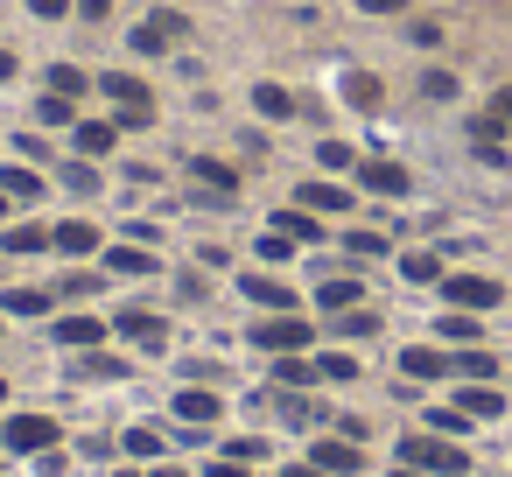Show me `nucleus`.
Segmentation results:
<instances>
[{
    "mask_svg": "<svg viewBox=\"0 0 512 477\" xmlns=\"http://www.w3.org/2000/svg\"><path fill=\"white\" fill-rule=\"evenodd\" d=\"M106 99L120 106V120H127V127H148V120H155V106H148L155 92H148L141 78H127V71H106Z\"/></svg>",
    "mask_w": 512,
    "mask_h": 477,
    "instance_id": "obj_1",
    "label": "nucleus"
},
{
    "mask_svg": "<svg viewBox=\"0 0 512 477\" xmlns=\"http://www.w3.org/2000/svg\"><path fill=\"white\" fill-rule=\"evenodd\" d=\"M400 456H407V463H421V470L463 477V449H456V442H442V435H407V442H400Z\"/></svg>",
    "mask_w": 512,
    "mask_h": 477,
    "instance_id": "obj_2",
    "label": "nucleus"
},
{
    "mask_svg": "<svg viewBox=\"0 0 512 477\" xmlns=\"http://www.w3.org/2000/svg\"><path fill=\"white\" fill-rule=\"evenodd\" d=\"M183 36H190V22H183L176 8H162V15H148V22L134 29V50H141V57H162V50H176Z\"/></svg>",
    "mask_w": 512,
    "mask_h": 477,
    "instance_id": "obj_3",
    "label": "nucleus"
},
{
    "mask_svg": "<svg viewBox=\"0 0 512 477\" xmlns=\"http://www.w3.org/2000/svg\"><path fill=\"white\" fill-rule=\"evenodd\" d=\"M498 281L491 274H442V302H456V309H498Z\"/></svg>",
    "mask_w": 512,
    "mask_h": 477,
    "instance_id": "obj_4",
    "label": "nucleus"
},
{
    "mask_svg": "<svg viewBox=\"0 0 512 477\" xmlns=\"http://www.w3.org/2000/svg\"><path fill=\"white\" fill-rule=\"evenodd\" d=\"M8 449L50 456V449H57V421H50V414H15V421H8Z\"/></svg>",
    "mask_w": 512,
    "mask_h": 477,
    "instance_id": "obj_5",
    "label": "nucleus"
},
{
    "mask_svg": "<svg viewBox=\"0 0 512 477\" xmlns=\"http://www.w3.org/2000/svg\"><path fill=\"white\" fill-rule=\"evenodd\" d=\"M470 148H477V162H484V169H505V120H498V113L470 120Z\"/></svg>",
    "mask_w": 512,
    "mask_h": 477,
    "instance_id": "obj_6",
    "label": "nucleus"
},
{
    "mask_svg": "<svg viewBox=\"0 0 512 477\" xmlns=\"http://www.w3.org/2000/svg\"><path fill=\"white\" fill-rule=\"evenodd\" d=\"M253 344H260V351H302V344H309V323H302V316H274V323L253 330Z\"/></svg>",
    "mask_w": 512,
    "mask_h": 477,
    "instance_id": "obj_7",
    "label": "nucleus"
},
{
    "mask_svg": "<svg viewBox=\"0 0 512 477\" xmlns=\"http://www.w3.org/2000/svg\"><path fill=\"white\" fill-rule=\"evenodd\" d=\"M120 337H134V344H148V351H162V344H169L162 316H148V309H127V316H120Z\"/></svg>",
    "mask_w": 512,
    "mask_h": 477,
    "instance_id": "obj_8",
    "label": "nucleus"
},
{
    "mask_svg": "<svg viewBox=\"0 0 512 477\" xmlns=\"http://www.w3.org/2000/svg\"><path fill=\"white\" fill-rule=\"evenodd\" d=\"M176 414H183L190 428H211V421H218V393H211V386H190V393H176Z\"/></svg>",
    "mask_w": 512,
    "mask_h": 477,
    "instance_id": "obj_9",
    "label": "nucleus"
},
{
    "mask_svg": "<svg viewBox=\"0 0 512 477\" xmlns=\"http://www.w3.org/2000/svg\"><path fill=\"white\" fill-rule=\"evenodd\" d=\"M295 204H302V211H351V197H344L337 183H302Z\"/></svg>",
    "mask_w": 512,
    "mask_h": 477,
    "instance_id": "obj_10",
    "label": "nucleus"
},
{
    "mask_svg": "<svg viewBox=\"0 0 512 477\" xmlns=\"http://www.w3.org/2000/svg\"><path fill=\"white\" fill-rule=\"evenodd\" d=\"M99 337H106L99 316H71V323H57V344H71V351H92Z\"/></svg>",
    "mask_w": 512,
    "mask_h": 477,
    "instance_id": "obj_11",
    "label": "nucleus"
},
{
    "mask_svg": "<svg viewBox=\"0 0 512 477\" xmlns=\"http://www.w3.org/2000/svg\"><path fill=\"white\" fill-rule=\"evenodd\" d=\"M113 141H120L113 120H85V127H78V155H113Z\"/></svg>",
    "mask_w": 512,
    "mask_h": 477,
    "instance_id": "obj_12",
    "label": "nucleus"
},
{
    "mask_svg": "<svg viewBox=\"0 0 512 477\" xmlns=\"http://www.w3.org/2000/svg\"><path fill=\"white\" fill-rule=\"evenodd\" d=\"M365 190L400 197V190H407V169H400V162H365Z\"/></svg>",
    "mask_w": 512,
    "mask_h": 477,
    "instance_id": "obj_13",
    "label": "nucleus"
},
{
    "mask_svg": "<svg viewBox=\"0 0 512 477\" xmlns=\"http://www.w3.org/2000/svg\"><path fill=\"white\" fill-rule=\"evenodd\" d=\"M106 267H113V274H155L162 260H155V253H141V246H106Z\"/></svg>",
    "mask_w": 512,
    "mask_h": 477,
    "instance_id": "obj_14",
    "label": "nucleus"
},
{
    "mask_svg": "<svg viewBox=\"0 0 512 477\" xmlns=\"http://www.w3.org/2000/svg\"><path fill=\"white\" fill-rule=\"evenodd\" d=\"M316 470H337V477H351V470H358V449L323 435V442H316Z\"/></svg>",
    "mask_w": 512,
    "mask_h": 477,
    "instance_id": "obj_15",
    "label": "nucleus"
},
{
    "mask_svg": "<svg viewBox=\"0 0 512 477\" xmlns=\"http://www.w3.org/2000/svg\"><path fill=\"white\" fill-rule=\"evenodd\" d=\"M344 99H351L358 113H379V99H386V92H379V78H365V71H351V78H344Z\"/></svg>",
    "mask_w": 512,
    "mask_h": 477,
    "instance_id": "obj_16",
    "label": "nucleus"
},
{
    "mask_svg": "<svg viewBox=\"0 0 512 477\" xmlns=\"http://www.w3.org/2000/svg\"><path fill=\"white\" fill-rule=\"evenodd\" d=\"M253 106H260V120H295V92H281V85H260Z\"/></svg>",
    "mask_w": 512,
    "mask_h": 477,
    "instance_id": "obj_17",
    "label": "nucleus"
},
{
    "mask_svg": "<svg viewBox=\"0 0 512 477\" xmlns=\"http://www.w3.org/2000/svg\"><path fill=\"white\" fill-rule=\"evenodd\" d=\"M190 169H197V183H204V190H218V197H232V190H239V176H232L225 162H211V155H197Z\"/></svg>",
    "mask_w": 512,
    "mask_h": 477,
    "instance_id": "obj_18",
    "label": "nucleus"
},
{
    "mask_svg": "<svg viewBox=\"0 0 512 477\" xmlns=\"http://www.w3.org/2000/svg\"><path fill=\"white\" fill-rule=\"evenodd\" d=\"M316 302H323V316L358 309V281H344V274H337V281H323V288H316Z\"/></svg>",
    "mask_w": 512,
    "mask_h": 477,
    "instance_id": "obj_19",
    "label": "nucleus"
},
{
    "mask_svg": "<svg viewBox=\"0 0 512 477\" xmlns=\"http://www.w3.org/2000/svg\"><path fill=\"white\" fill-rule=\"evenodd\" d=\"M99 246V232L85 225V218H71V225H57V253H92Z\"/></svg>",
    "mask_w": 512,
    "mask_h": 477,
    "instance_id": "obj_20",
    "label": "nucleus"
},
{
    "mask_svg": "<svg viewBox=\"0 0 512 477\" xmlns=\"http://www.w3.org/2000/svg\"><path fill=\"white\" fill-rule=\"evenodd\" d=\"M330 330H337V337H372V330H379V316H372V309H337V316H330Z\"/></svg>",
    "mask_w": 512,
    "mask_h": 477,
    "instance_id": "obj_21",
    "label": "nucleus"
},
{
    "mask_svg": "<svg viewBox=\"0 0 512 477\" xmlns=\"http://www.w3.org/2000/svg\"><path fill=\"white\" fill-rule=\"evenodd\" d=\"M400 365H407L414 379H449V358H442V351H400Z\"/></svg>",
    "mask_w": 512,
    "mask_h": 477,
    "instance_id": "obj_22",
    "label": "nucleus"
},
{
    "mask_svg": "<svg viewBox=\"0 0 512 477\" xmlns=\"http://www.w3.org/2000/svg\"><path fill=\"white\" fill-rule=\"evenodd\" d=\"M449 372H463V379H491V372H498V358H491V351H470V344H463V351L449 358Z\"/></svg>",
    "mask_w": 512,
    "mask_h": 477,
    "instance_id": "obj_23",
    "label": "nucleus"
},
{
    "mask_svg": "<svg viewBox=\"0 0 512 477\" xmlns=\"http://www.w3.org/2000/svg\"><path fill=\"white\" fill-rule=\"evenodd\" d=\"M239 288H246V295H253V302H274V309H288V302H295V295H288V288H281V281H267V274H246V281H239Z\"/></svg>",
    "mask_w": 512,
    "mask_h": 477,
    "instance_id": "obj_24",
    "label": "nucleus"
},
{
    "mask_svg": "<svg viewBox=\"0 0 512 477\" xmlns=\"http://www.w3.org/2000/svg\"><path fill=\"white\" fill-rule=\"evenodd\" d=\"M78 379H127V365L106 358V351H85V358H78Z\"/></svg>",
    "mask_w": 512,
    "mask_h": 477,
    "instance_id": "obj_25",
    "label": "nucleus"
},
{
    "mask_svg": "<svg viewBox=\"0 0 512 477\" xmlns=\"http://www.w3.org/2000/svg\"><path fill=\"white\" fill-rule=\"evenodd\" d=\"M274 379H281V386H309V379H323V365H302L295 351H281V365H274Z\"/></svg>",
    "mask_w": 512,
    "mask_h": 477,
    "instance_id": "obj_26",
    "label": "nucleus"
},
{
    "mask_svg": "<svg viewBox=\"0 0 512 477\" xmlns=\"http://www.w3.org/2000/svg\"><path fill=\"white\" fill-rule=\"evenodd\" d=\"M463 414H484V421H491V414H505V393H498V386H470V393H463Z\"/></svg>",
    "mask_w": 512,
    "mask_h": 477,
    "instance_id": "obj_27",
    "label": "nucleus"
},
{
    "mask_svg": "<svg viewBox=\"0 0 512 477\" xmlns=\"http://www.w3.org/2000/svg\"><path fill=\"white\" fill-rule=\"evenodd\" d=\"M0 246H8V253H43V246H50V232H43V225H15Z\"/></svg>",
    "mask_w": 512,
    "mask_h": 477,
    "instance_id": "obj_28",
    "label": "nucleus"
},
{
    "mask_svg": "<svg viewBox=\"0 0 512 477\" xmlns=\"http://www.w3.org/2000/svg\"><path fill=\"white\" fill-rule=\"evenodd\" d=\"M36 120H43V127H71V99H64V92H43V99H36Z\"/></svg>",
    "mask_w": 512,
    "mask_h": 477,
    "instance_id": "obj_29",
    "label": "nucleus"
},
{
    "mask_svg": "<svg viewBox=\"0 0 512 477\" xmlns=\"http://www.w3.org/2000/svg\"><path fill=\"white\" fill-rule=\"evenodd\" d=\"M274 232H288V239H316L323 225H316L309 211H274Z\"/></svg>",
    "mask_w": 512,
    "mask_h": 477,
    "instance_id": "obj_30",
    "label": "nucleus"
},
{
    "mask_svg": "<svg viewBox=\"0 0 512 477\" xmlns=\"http://www.w3.org/2000/svg\"><path fill=\"white\" fill-rule=\"evenodd\" d=\"M0 197H43V183L29 169H0Z\"/></svg>",
    "mask_w": 512,
    "mask_h": 477,
    "instance_id": "obj_31",
    "label": "nucleus"
},
{
    "mask_svg": "<svg viewBox=\"0 0 512 477\" xmlns=\"http://www.w3.org/2000/svg\"><path fill=\"white\" fill-rule=\"evenodd\" d=\"M43 92H64V99H78V92H85V71H71V64H57Z\"/></svg>",
    "mask_w": 512,
    "mask_h": 477,
    "instance_id": "obj_32",
    "label": "nucleus"
},
{
    "mask_svg": "<svg viewBox=\"0 0 512 477\" xmlns=\"http://www.w3.org/2000/svg\"><path fill=\"white\" fill-rule=\"evenodd\" d=\"M8 309H15V316H43V309H50V295H43V288H15V295H8Z\"/></svg>",
    "mask_w": 512,
    "mask_h": 477,
    "instance_id": "obj_33",
    "label": "nucleus"
},
{
    "mask_svg": "<svg viewBox=\"0 0 512 477\" xmlns=\"http://www.w3.org/2000/svg\"><path fill=\"white\" fill-rule=\"evenodd\" d=\"M435 330H442V337H449V344H477V323H470V316H463V309H456V316H442V323H435Z\"/></svg>",
    "mask_w": 512,
    "mask_h": 477,
    "instance_id": "obj_34",
    "label": "nucleus"
},
{
    "mask_svg": "<svg viewBox=\"0 0 512 477\" xmlns=\"http://www.w3.org/2000/svg\"><path fill=\"white\" fill-rule=\"evenodd\" d=\"M428 421H435V435H463V428H470V414H463V407H435Z\"/></svg>",
    "mask_w": 512,
    "mask_h": 477,
    "instance_id": "obj_35",
    "label": "nucleus"
},
{
    "mask_svg": "<svg viewBox=\"0 0 512 477\" xmlns=\"http://www.w3.org/2000/svg\"><path fill=\"white\" fill-rule=\"evenodd\" d=\"M127 449L134 456H162V428H127Z\"/></svg>",
    "mask_w": 512,
    "mask_h": 477,
    "instance_id": "obj_36",
    "label": "nucleus"
},
{
    "mask_svg": "<svg viewBox=\"0 0 512 477\" xmlns=\"http://www.w3.org/2000/svg\"><path fill=\"white\" fill-rule=\"evenodd\" d=\"M421 99H456V78H449V71H428V78H421Z\"/></svg>",
    "mask_w": 512,
    "mask_h": 477,
    "instance_id": "obj_37",
    "label": "nucleus"
},
{
    "mask_svg": "<svg viewBox=\"0 0 512 477\" xmlns=\"http://www.w3.org/2000/svg\"><path fill=\"white\" fill-rule=\"evenodd\" d=\"M316 162H323V169H351V162H358V155H351V148H344V141H323V148H316Z\"/></svg>",
    "mask_w": 512,
    "mask_h": 477,
    "instance_id": "obj_38",
    "label": "nucleus"
},
{
    "mask_svg": "<svg viewBox=\"0 0 512 477\" xmlns=\"http://www.w3.org/2000/svg\"><path fill=\"white\" fill-rule=\"evenodd\" d=\"M64 183H71V190H99V169H92V162H64Z\"/></svg>",
    "mask_w": 512,
    "mask_h": 477,
    "instance_id": "obj_39",
    "label": "nucleus"
},
{
    "mask_svg": "<svg viewBox=\"0 0 512 477\" xmlns=\"http://www.w3.org/2000/svg\"><path fill=\"white\" fill-rule=\"evenodd\" d=\"M442 267H435V253H407V281H435Z\"/></svg>",
    "mask_w": 512,
    "mask_h": 477,
    "instance_id": "obj_40",
    "label": "nucleus"
},
{
    "mask_svg": "<svg viewBox=\"0 0 512 477\" xmlns=\"http://www.w3.org/2000/svg\"><path fill=\"white\" fill-rule=\"evenodd\" d=\"M323 379H358V365H351L344 351H330V358H323Z\"/></svg>",
    "mask_w": 512,
    "mask_h": 477,
    "instance_id": "obj_41",
    "label": "nucleus"
},
{
    "mask_svg": "<svg viewBox=\"0 0 512 477\" xmlns=\"http://www.w3.org/2000/svg\"><path fill=\"white\" fill-rule=\"evenodd\" d=\"M78 15H85V22H106V15H113V0H78Z\"/></svg>",
    "mask_w": 512,
    "mask_h": 477,
    "instance_id": "obj_42",
    "label": "nucleus"
},
{
    "mask_svg": "<svg viewBox=\"0 0 512 477\" xmlns=\"http://www.w3.org/2000/svg\"><path fill=\"white\" fill-rule=\"evenodd\" d=\"M358 8H365V15H400L407 0H358Z\"/></svg>",
    "mask_w": 512,
    "mask_h": 477,
    "instance_id": "obj_43",
    "label": "nucleus"
},
{
    "mask_svg": "<svg viewBox=\"0 0 512 477\" xmlns=\"http://www.w3.org/2000/svg\"><path fill=\"white\" fill-rule=\"evenodd\" d=\"M491 113H498V120L512 127V85H505V92H491Z\"/></svg>",
    "mask_w": 512,
    "mask_h": 477,
    "instance_id": "obj_44",
    "label": "nucleus"
},
{
    "mask_svg": "<svg viewBox=\"0 0 512 477\" xmlns=\"http://www.w3.org/2000/svg\"><path fill=\"white\" fill-rule=\"evenodd\" d=\"M29 8H36V15H64V8H71V0H29Z\"/></svg>",
    "mask_w": 512,
    "mask_h": 477,
    "instance_id": "obj_45",
    "label": "nucleus"
},
{
    "mask_svg": "<svg viewBox=\"0 0 512 477\" xmlns=\"http://www.w3.org/2000/svg\"><path fill=\"white\" fill-rule=\"evenodd\" d=\"M211 477H239V456L232 463H211Z\"/></svg>",
    "mask_w": 512,
    "mask_h": 477,
    "instance_id": "obj_46",
    "label": "nucleus"
},
{
    "mask_svg": "<svg viewBox=\"0 0 512 477\" xmlns=\"http://www.w3.org/2000/svg\"><path fill=\"white\" fill-rule=\"evenodd\" d=\"M281 477H323V470H316V463H295V470H281Z\"/></svg>",
    "mask_w": 512,
    "mask_h": 477,
    "instance_id": "obj_47",
    "label": "nucleus"
},
{
    "mask_svg": "<svg viewBox=\"0 0 512 477\" xmlns=\"http://www.w3.org/2000/svg\"><path fill=\"white\" fill-rule=\"evenodd\" d=\"M0 78H15V57H8V50H0Z\"/></svg>",
    "mask_w": 512,
    "mask_h": 477,
    "instance_id": "obj_48",
    "label": "nucleus"
},
{
    "mask_svg": "<svg viewBox=\"0 0 512 477\" xmlns=\"http://www.w3.org/2000/svg\"><path fill=\"white\" fill-rule=\"evenodd\" d=\"M155 477H183V470H176V463H162V470H155Z\"/></svg>",
    "mask_w": 512,
    "mask_h": 477,
    "instance_id": "obj_49",
    "label": "nucleus"
},
{
    "mask_svg": "<svg viewBox=\"0 0 512 477\" xmlns=\"http://www.w3.org/2000/svg\"><path fill=\"white\" fill-rule=\"evenodd\" d=\"M0 400H8V379H0Z\"/></svg>",
    "mask_w": 512,
    "mask_h": 477,
    "instance_id": "obj_50",
    "label": "nucleus"
},
{
    "mask_svg": "<svg viewBox=\"0 0 512 477\" xmlns=\"http://www.w3.org/2000/svg\"><path fill=\"white\" fill-rule=\"evenodd\" d=\"M113 477H134V470H113Z\"/></svg>",
    "mask_w": 512,
    "mask_h": 477,
    "instance_id": "obj_51",
    "label": "nucleus"
},
{
    "mask_svg": "<svg viewBox=\"0 0 512 477\" xmlns=\"http://www.w3.org/2000/svg\"><path fill=\"white\" fill-rule=\"evenodd\" d=\"M400 477H414V470H400Z\"/></svg>",
    "mask_w": 512,
    "mask_h": 477,
    "instance_id": "obj_52",
    "label": "nucleus"
},
{
    "mask_svg": "<svg viewBox=\"0 0 512 477\" xmlns=\"http://www.w3.org/2000/svg\"><path fill=\"white\" fill-rule=\"evenodd\" d=\"M0 211H8V204H0Z\"/></svg>",
    "mask_w": 512,
    "mask_h": 477,
    "instance_id": "obj_53",
    "label": "nucleus"
}]
</instances>
